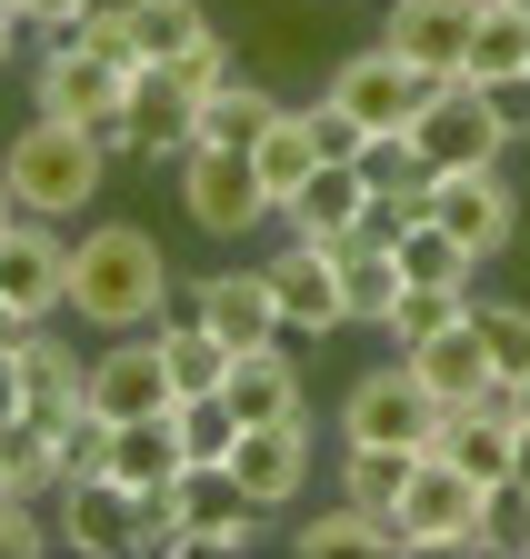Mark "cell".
<instances>
[{
    "instance_id": "obj_15",
    "label": "cell",
    "mask_w": 530,
    "mask_h": 559,
    "mask_svg": "<svg viewBox=\"0 0 530 559\" xmlns=\"http://www.w3.org/2000/svg\"><path fill=\"white\" fill-rule=\"evenodd\" d=\"M411 140H421V160H431V170H491V160L510 151L500 120H491V100H481L471 81H440V91L421 100Z\"/></svg>"
},
{
    "instance_id": "obj_41",
    "label": "cell",
    "mask_w": 530,
    "mask_h": 559,
    "mask_svg": "<svg viewBox=\"0 0 530 559\" xmlns=\"http://www.w3.org/2000/svg\"><path fill=\"white\" fill-rule=\"evenodd\" d=\"M500 120V140H530V70H500V81H471Z\"/></svg>"
},
{
    "instance_id": "obj_25",
    "label": "cell",
    "mask_w": 530,
    "mask_h": 559,
    "mask_svg": "<svg viewBox=\"0 0 530 559\" xmlns=\"http://www.w3.org/2000/svg\"><path fill=\"white\" fill-rule=\"evenodd\" d=\"M151 340H161V360H170V390H180V400L231 380V340H221V330H201L190 310H161V320H151Z\"/></svg>"
},
{
    "instance_id": "obj_6",
    "label": "cell",
    "mask_w": 530,
    "mask_h": 559,
    "mask_svg": "<svg viewBox=\"0 0 530 559\" xmlns=\"http://www.w3.org/2000/svg\"><path fill=\"white\" fill-rule=\"evenodd\" d=\"M341 440H390V450H431L440 440V400L431 380L390 349V360H370L351 390H341Z\"/></svg>"
},
{
    "instance_id": "obj_12",
    "label": "cell",
    "mask_w": 530,
    "mask_h": 559,
    "mask_svg": "<svg viewBox=\"0 0 530 559\" xmlns=\"http://www.w3.org/2000/svg\"><path fill=\"white\" fill-rule=\"evenodd\" d=\"M260 270H271V300H281V340H341V330H351L341 250H320V240H281Z\"/></svg>"
},
{
    "instance_id": "obj_44",
    "label": "cell",
    "mask_w": 530,
    "mask_h": 559,
    "mask_svg": "<svg viewBox=\"0 0 530 559\" xmlns=\"http://www.w3.org/2000/svg\"><path fill=\"white\" fill-rule=\"evenodd\" d=\"M21 340H31V320H21L11 300H0V349H21Z\"/></svg>"
},
{
    "instance_id": "obj_19",
    "label": "cell",
    "mask_w": 530,
    "mask_h": 559,
    "mask_svg": "<svg viewBox=\"0 0 530 559\" xmlns=\"http://www.w3.org/2000/svg\"><path fill=\"white\" fill-rule=\"evenodd\" d=\"M361 210H370L361 160H320V170L281 200V230H291V240H320V250H341V240L361 230Z\"/></svg>"
},
{
    "instance_id": "obj_39",
    "label": "cell",
    "mask_w": 530,
    "mask_h": 559,
    "mask_svg": "<svg viewBox=\"0 0 530 559\" xmlns=\"http://www.w3.org/2000/svg\"><path fill=\"white\" fill-rule=\"evenodd\" d=\"M170 70H180V91H221V81H240V60H231V40H221V31H201Z\"/></svg>"
},
{
    "instance_id": "obj_29",
    "label": "cell",
    "mask_w": 530,
    "mask_h": 559,
    "mask_svg": "<svg viewBox=\"0 0 530 559\" xmlns=\"http://www.w3.org/2000/svg\"><path fill=\"white\" fill-rule=\"evenodd\" d=\"M341 300H351V330H380L390 320V300H401V260H390L380 240H341Z\"/></svg>"
},
{
    "instance_id": "obj_43",
    "label": "cell",
    "mask_w": 530,
    "mask_h": 559,
    "mask_svg": "<svg viewBox=\"0 0 530 559\" xmlns=\"http://www.w3.org/2000/svg\"><path fill=\"white\" fill-rule=\"evenodd\" d=\"M31 390H21V349H0V419H21Z\"/></svg>"
},
{
    "instance_id": "obj_3",
    "label": "cell",
    "mask_w": 530,
    "mask_h": 559,
    "mask_svg": "<svg viewBox=\"0 0 530 559\" xmlns=\"http://www.w3.org/2000/svg\"><path fill=\"white\" fill-rule=\"evenodd\" d=\"M120 91H130V70L110 60V50H91L81 31H60L40 60H31V110H50V120H81L110 160H130V120H120Z\"/></svg>"
},
{
    "instance_id": "obj_47",
    "label": "cell",
    "mask_w": 530,
    "mask_h": 559,
    "mask_svg": "<svg viewBox=\"0 0 530 559\" xmlns=\"http://www.w3.org/2000/svg\"><path fill=\"white\" fill-rule=\"evenodd\" d=\"M21 221V190H11V170H0V230H11Z\"/></svg>"
},
{
    "instance_id": "obj_34",
    "label": "cell",
    "mask_w": 530,
    "mask_h": 559,
    "mask_svg": "<svg viewBox=\"0 0 530 559\" xmlns=\"http://www.w3.org/2000/svg\"><path fill=\"white\" fill-rule=\"evenodd\" d=\"M170 430H180V450H190V460H231L240 419H231V400H221V390H190V400H170Z\"/></svg>"
},
{
    "instance_id": "obj_33",
    "label": "cell",
    "mask_w": 530,
    "mask_h": 559,
    "mask_svg": "<svg viewBox=\"0 0 530 559\" xmlns=\"http://www.w3.org/2000/svg\"><path fill=\"white\" fill-rule=\"evenodd\" d=\"M361 180L370 190H431V160H421V140L411 130H361Z\"/></svg>"
},
{
    "instance_id": "obj_9",
    "label": "cell",
    "mask_w": 530,
    "mask_h": 559,
    "mask_svg": "<svg viewBox=\"0 0 530 559\" xmlns=\"http://www.w3.org/2000/svg\"><path fill=\"white\" fill-rule=\"evenodd\" d=\"M310 450H320V419H260V430L231 440V479H240V500L260 520H281L301 510V489H310Z\"/></svg>"
},
{
    "instance_id": "obj_45",
    "label": "cell",
    "mask_w": 530,
    "mask_h": 559,
    "mask_svg": "<svg viewBox=\"0 0 530 559\" xmlns=\"http://www.w3.org/2000/svg\"><path fill=\"white\" fill-rule=\"evenodd\" d=\"M510 419L530 430V370H510Z\"/></svg>"
},
{
    "instance_id": "obj_18",
    "label": "cell",
    "mask_w": 530,
    "mask_h": 559,
    "mask_svg": "<svg viewBox=\"0 0 530 559\" xmlns=\"http://www.w3.org/2000/svg\"><path fill=\"white\" fill-rule=\"evenodd\" d=\"M491 11V0H390L380 11V40L421 60L431 81H460V50H471V21Z\"/></svg>"
},
{
    "instance_id": "obj_10",
    "label": "cell",
    "mask_w": 530,
    "mask_h": 559,
    "mask_svg": "<svg viewBox=\"0 0 530 559\" xmlns=\"http://www.w3.org/2000/svg\"><path fill=\"white\" fill-rule=\"evenodd\" d=\"M431 91H440V81H431L421 60H401L390 40H370V50H341V70H330V100H341L361 130H411Z\"/></svg>"
},
{
    "instance_id": "obj_37",
    "label": "cell",
    "mask_w": 530,
    "mask_h": 559,
    "mask_svg": "<svg viewBox=\"0 0 530 559\" xmlns=\"http://www.w3.org/2000/svg\"><path fill=\"white\" fill-rule=\"evenodd\" d=\"M471 320H481V340H491L500 380H510V370H530V300H481V290H471Z\"/></svg>"
},
{
    "instance_id": "obj_35",
    "label": "cell",
    "mask_w": 530,
    "mask_h": 559,
    "mask_svg": "<svg viewBox=\"0 0 530 559\" xmlns=\"http://www.w3.org/2000/svg\"><path fill=\"white\" fill-rule=\"evenodd\" d=\"M460 310H471V290H411V280H401V300H390V320H380V340H390V349H411V340H431V330H450Z\"/></svg>"
},
{
    "instance_id": "obj_21",
    "label": "cell",
    "mask_w": 530,
    "mask_h": 559,
    "mask_svg": "<svg viewBox=\"0 0 530 559\" xmlns=\"http://www.w3.org/2000/svg\"><path fill=\"white\" fill-rule=\"evenodd\" d=\"M81 380H91V360L60 340V320H31V340H21V390H31V419L71 430V419H81Z\"/></svg>"
},
{
    "instance_id": "obj_42",
    "label": "cell",
    "mask_w": 530,
    "mask_h": 559,
    "mask_svg": "<svg viewBox=\"0 0 530 559\" xmlns=\"http://www.w3.org/2000/svg\"><path fill=\"white\" fill-rule=\"evenodd\" d=\"M21 21H31L40 40H60V31H81V21H91V0H21Z\"/></svg>"
},
{
    "instance_id": "obj_26",
    "label": "cell",
    "mask_w": 530,
    "mask_h": 559,
    "mask_svg": "<svg viewBox=\"0 0 530 559\" xmlns=\"http://www.w3.org/2000/svg\"><path fill=\"white\" fill-rule=\"evenodd\" d=\"M291 100L281 91H260L250 81V70H240V81H221V91H201V140H211V151H250V140L260 130H271Z\"/></svg>"
},
{
    "instance_id": "obj_8",
    "label": "cell",
    "mask_w": 530,
    "mask_h": 559,
    "mask_svg": "<svg viewBox=\"0 0 530 559\" xmlns=\"http://www.w3.org/2000/svg\"><path fill=\"white\" fill-rule=\"evenodd\" d=\"M180 390H170V360H161V340L151 330H120V340H101L91 349V380H81V409L91 419H161Z\"/></svg>"
},
{
    "instance_id": "obj_46",
    "label": "cell",
    "mask_w": 530,
    "mask_h": 559,
    "mask_svg": "<svg viewBox=\"0 0 530 559\" xmlns=\"http://www.w3.org/2000/svg\"><path fill=\"white\" fill-rule=\"evenodd\" d=\"M510 479H520V489H530V430H520V440H510Z\"/></svg>"
},
{
    "instance_id": "obj_38",
    "label": "cell",
    "mask_w": 530,
    "mask_h": 559,
    "mask_svg": "<svg viewBox=\"0 0 530 559\" xmlns=\"http://www.w3.org/2000/svg\"><path fill=\"white\" fill-rule=\"evenodd\" d=\"M40 549H60L50 510L31 500V489H0V559H40Z\"/></svg>"
},
{
    "instance_id": "obj_30",
    "label": "cell",
    "mask_w": 530,
    "mask_h": 559,
    "mask_svg": "<svg viewBox=\"0 0 530 559\" xmlns=\"http://www.w3.org/2000/svg\"><path fill=\"white\" fill-rule=\"evenodd\" d=\"M130 50H141V70H161V60H180L190 40H201L211 31V11H201V0H130Z\"/></svg>"
},
{
    "instance_id": "obj_27",
    "label": "cell",
    "mask_w": 530,
    "mask_h": 559,
    "mask_svg": "<svg viewBox=\"0 0 530 559\" xmlns=\"http://www.w3.org/2000/svg\"><path fill=\"white\" fill-rule=\"evenodd\" d=\"M431 450H390V440H341V500L361 510H401V489Z\"/></svg>"
},
{
    "instance_id": "obj_17",
    "label": "cell",
    "mask_w": 530,
    "mask_h": 559,
    "mask_svg": "<svg viewBox=\"0 0 530 559\" xmlns=\"http://www.w3.org/2000/svg\"><path fill=\"white\" fill-rule=\"evenodd\" d=\"M401 360L431 380V400H440V409H481V400L500 390V360H491V340H481V320H471V310H460L450 330H431V340H411Z\"/></svg>"
},
{
    "instance_id": "obj_11",
    "label": "cell",
    "mask_w": 530,
    "mask_h": 559,
    "mask_svg": "<svg viewBox=\"0 0 530 559\" xmlns=\"http://www.w3.org/2000/svg\"><path fill=\"white\" fill-rule=\"evenodd\" d=\"M431 221L491 270V260L520 240V190L500 180V160H491V170H431Z\"/></svg>"
},
{
    "instance_id": "obj_31",
    "label": "cell",
    "mask_w": 530,
    "mask_h": 559,
    "mask_svg": "<svg viewBox=\"0 0 530 559\" xmlns=\"http://www.w3.org/2000/svg\"><path fill=\"white\" fill-rule=\"evenodd\" d=\"M250 160H260V190H271V200H291L310 170H320V140H310V110H281L271 130H260L250 140Z\"/></svg>"
},
{
    "instance_id": "obj_22",
    "label": "cell",
    "mask_w": 530,
    "mask_h": 559,
    "mask_svg": "<svg viewBox=\"0 0 530 559\" xmlns=\"http://www.w3.org/2000/svg\"><path fill=\"white\" fill-rule=\"evenodd\" d=\"M101 469H110L120 489H170V479L190 469V450H180V430H170V409H161V419H120V430L101 440Z\"/></svg>"
},
{
    "instance_id": "obj_4",
    "label": "cell",
    "mask_w": 530,
    "mask_h": 559,
    "mask_svg": "<svg viewBox=\"0 0 530 559\" xmlns=\"http://www.w3.org/2000/svg\"><path fill=\"white\" fill-rule=\"evenodd\" d=\"M390 559H481V479L431 450L390 510Z\"/></svg>"
},
{
    "instance_id": "obj_1",
    "label": "cell",
    "mask_w": 530,
    "mask_h": 559,
    "mask_svg": "<svg viewBox=\"0 0 530 559\" xmlns=\"http://www.w3.org/2000/svg\"><path fill=\"white\" fill-rule=\"evenodd\" d=\"M170 290H180V270H170V250L141 221H91L71 240V320L81 330H101V340L151 330L170 310Z\"/></svg>"
},
{
    "instance_id": "obj_32",
    "label": "cell",
    "mask_w": 530,
    "mask_h": 559,
    "mask_svg": "<svg viewBox=\"0 0 530 559\" xmlns=\"http://www.w3.org/2000/svg\"><path fill=\"white\" fill-rule=\"evenodd\" d=\"M500 70H530V21L510 0H491L471 21V50H460V81H500Z\"/></svg>"
},
{
    "instance_id": "obj_28",
    "label": "cell",
    "mask_w": 530,
    "mask_h": 559,
    "mask_svg": "<svg viewBox=\"0 0 530 559\" xmlns=\"http://www.w3.org/2000/svg\"><path fill=\"white\" fill-rule=\"evenodd\" d=\"M390 260H401V280H411V290H471V280H481V260L460 250L440 221H411L401 240H390Z\"/></svg>"
},
{
    "instance_id": "obj_40",
    "label": "cell",
    "mask_w": 530,
    "mask_h": 559,
    "mask_svg": "<svg viewBox=\"0 0 530 559\" xmlns=\"http://www.w3.org/2000/svg\"><path fill=\"white\" fill-rule=\"evenodd\" d=\"M180 530H190V520H180V489H141V559H151V549L180 559Z\"/></svg>"
},
{
    "instance_id": "obj_48",
    "label": "cell",
    "mask_w": 530,
    "mask_h": 559,
    "mask_svg": "<svg viewBox=\"0 0 530 559\" xmlns=\"http://www.w3.org/2000/svg\"><path fill=\"white\" fill-rule=\"evenodd\" d=\"M510 11H520V21H530V0H510Z\"/></svg>"
},
{
    "instance_id": "obj_36",
    "label": "cell",
    "mask_w": 530,
    "mask_h": 559,
    "mask_svg": "<svg viewBox=\"0 0 530 559\" xmlns=\"http://www.w3.org/2000/svg\"><path fill=\"white\" fill-rule=\"evenodd\" d=\"M481 549L530 559V489H520V479H491V489H481Z\"/></svg>"
},
{
    "instance_id": "obj_20",
    "label": "cell",
    "mask_w": 530,
    "mask_h": 559,
    "mask_svg": "<svg viewBox=\"0 0 530 559\" xmlns=\"http://www.w3.org/2000/svg\"><path fill=\"white\" fill-rule=\"evenodd\" d=\"M221 400H231L240 430H260V419H310V380H301V360H291V340L240 349L231 380H221Z\"/></svg>"
},
{
    "instance_id": "obj_14",
    "label": "cell",
    "mask_w": 530,
    "mask_h": 559,
    "mask_svg": "<svg viewBox=\"0 0 530 559\" xmlns=\"http://www.w3.org/2000/svg\"><path fill=\"white\" fill-rule=\"evenodd\" d=\"M170 310H190L201 330L231 340V360L240 349H271L281 340V300H271V270H201V280H180Z\"/></svg>"
},
{
    "instance_id": "obj_13",
    "label": "cell",
    "mask_w": 530,
    "mask_h": 559,
    "mask_svg": "<svg viewBox=\"0 0 530 559\" xmlns=\"http://www.w3.org/2000/svg\"><path fill=\"white\" fill-rule=\"evenodd\" d=\"M0 300L21 320H71V230L60 221H21L0 230Z\"/></svg>"
},
{
    "instance_id": "obj_16",
    "label": "cell",
    "mask_w": 530,
    "mask_h": 559,
    "mask_svg": "<svg viewBox=\"0 0 530 559\" xmlns=\"http://www.w3.org/2000/svg\"><path fill=\"white\" fill-rule=\"evenodd\" d=\"M120 120H130V160H180L201 140V91H180V70H130L120 91Z\"/></svg>"
},
{
    "instance_id": "obj_23",
    "label": "cell",
    "mask_w": 530,
    "mask_h": 559,
    "mask_svg": "<svg viewBox=\"0 0 530 559\" xmlns=\"http://www.w3.org/2000/svg\"><path fill=\"white\" fill-rule=\"evenodd\" d=\"M301 559H390V510H361V500H330L291 530Z\"/></svg>"
},
{
    "instance_id": "obj_5",
    "label": "cell",
    "mask_w": 530,
    "mask_h": 559,
    "mask_svg": "<svg viewBox=\"0 0 530 559\" xmlns=\"http://www.w3.org/2000/svg\"><path fill=\"white\" fill-rule=\"evenodd\" d=\"M170 170H180V210H190L211 240H250V230L281 221V200L260 190V160H250V151H211V140H190Z\"/></svg>"
},
{
    "instance_id": "obj_7",
    "label": "cell",
    "mask_w": 530,
    "mask_h": 559,
    "mask_svg": "<svg viewBox=\"0 0 530 559\" xmlns=\"http://www.w3.org/2000/svg\"><path fill=\"white\" fill-rule=\"evenodd\" d=\"M50 530L71 559H141V489H120L110 469H71L50 489Z\"/></svg>"
},
{
    "instance_id": "obj_24",
    "label": "cell",
    "mask_w": 530,
    "mask_h": 559,
    "mask_svg": "<svg viewBox=\"0 0 530 559\" xmlns=\"http://www.w3.org/2000/svg\"><path fill=\"white\" fill-rule=\"evenodd\" d=\"M510 440H520V419H500V409H440V440L431 450L491 489V479H510Z\"/></svg>"
},
{
    "instance_id": "obj_2",
    "label": "cell",
    "mask_w": 530,
    "mask_h": 559,
    "mask_svg": "<svg viewBox=\"0 0 530 559\" xmlns=\"http://www.w3.org/2000/svg\"><path fill=\"white\" fill-rule=\"evenodd\" d=\"M0 170H11V190H21V210H31V221H71V210H101L110 151H101L81 120L31 110V120L11 130V151H0Z\"/></svg>"
}]
</instances>
